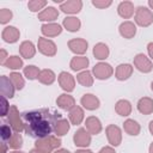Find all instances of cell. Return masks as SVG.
I'll return each mask as SVG.
<instances>
[{
  "mask_svg": "<svg viewBox=\"0 0 153 153\" xmlns=\"http://www.w3.org/2000/svg\"><path fill=\"white\" fill-rule=\"evenodd\" d=\"M24 131L27 136L33 139H43L51 135L55 130L56 123L61 120V115L56 111H50L47 108H41L26 111L23 115Z\"/></svg>",
  "mask_w": 153,
  "mask_h": 153,
  "instance_id": "cell-1",
  "label": "cell"
},
{
  "mask_svg": "<svg viewBox=\"0 0 153 153\" xmlns=\"http://www.w3.org/2000/svg\"><path fill=\"white\" fill-rule=\"evenodd\" d=\"M61 139L56 135H49L43 139H37L35 142V148L43 151L44 153H53L54 151L59 149L61 146Z\"/></svg>",
  "mask_w": 153,
  "mask_h": 153,
  "instance_id": "cell-2",
  "label": "cell"
},
{
  "mask_svg": "<svg viewBox=\"0 0 153 153\" xmlns=\"http://www.w3.org/2000/svg\"><path fill=\"white\" fill-rule=\"evenodd\" d=\"M135 24L141 27H147L153 23V12L146 6H139L134 14Z\"/></svg>",
  "mask_w": 153,
  "mask_h": 153,
  "instance_id": "cell-3",
  "label": "cell"
},
{
  "mask_svg": "<svg viewBox=\"0 0 153 153\" xmlns=\"http://www.w3.org/2000/svg\"><path fill=\"white\" fill-rule=\"evenodd\" d=\"M7 122L11 126V128L13 129L14 133H22L25 129L23 116H20L19 110L17 109L16 105H11L10 111L7 114Z\"/></svg>",
  "mask_w": 153,
  "mask_h": 153,
  "instance_id": "cell-4",
  "label": "cell"
},
{
  "mask_svg": "<svg viewBox=\"0 0 153 153\" xmlns=\"http://www.w3.org/2000/svg\"><path fill=\"white\" fill-rule=\"evenodd\" d=\"M37 48H38V51L41 54H43L44 56H48V57H53L57 53L56 44L51 39L45 38V37H39L38 38Z\"/></svg>",
  "mask_w": 153,
  "mask_h": 153,
  "instance_id": "cell-5",
  "label": "cell"
},
{
  "mask_svg": "<svg viewBox=\"0 0 153 153\" xmlns=\"http://www.w3.org/2000/svg\"><path fill=\"white\" fill-rule=\"evenodd\" d=\"M92 74L98 80H106L114 74V68L106 62H98L92 68Z\"/></svg>",
  "mask_w": 153,
  "mask_h": 153,
  "instance_id": "cell-6",
  "label": "cell"
},
{
  "mask_svg": "<svg viewBox=\"0 0 153 153\" xmlns=\"http://www.w3.org/2000/svg\"><path fill=\"white\" fill-rule=\"evenodd\" d=\"M105 134H106V139H108V142L114 146V147H117L121 145L122 142V130L116 124H109L106 128H105Z\"/></svg>",
  "mask_w": 153,
  "mask_h": 153,
  "instance_id": "cell-7",
  "label": "cell"
},
{
  "mask_svg": "<svg viewBox=\"0 0 153 153\" xmlns=\"http://www.w3.org/2000/svg\"><path fill=\"white\" fill-rule=\"evenodd\" d=\"M134 67L141 73H149L153 69V63L149 57L142 53H139L134 56Z\"/></svg>",
  "mask_w": 153,
  "mask_h": 153,
  "instance_id": "cell-8",
  "label": "cell"
},
{
  "mask_svg": "<svg viewBox=\"0 0 153 153\" xmlns=\"http://www.w3.org/2000/svg\"><path fill=\"white\" fill-rule=\"evenodd\" d=\"M73 141L76 147L86 148L91 145L92 137H91V134L86 130V128H79L73 135Z\"/></svg>",
  "mask_w": 153,
  "mask_h": 153,
  "instance_id": "cell-9",
  "label": "cell"
},
{
  "mask_svg": "<svg viewBox=\"0 0 153 153\" xmlns=\"http://www.w3.org/2000/svg\"><path fill=\"white\" fill-rule=\"evenodd\" d=\"M68 48L72 53H74L75 55H84L86 51H87V48H88V43L86 39L84 38H72L68 41Z\"/></svg>",
  "mask_w": 153,
  "mask_h": 153,
  "instance_id": "cell-10",
  "label": "cell"
},
{
  "mask_svg": "<svg viewBox=\"0 0 153 153\" xmlns=\"http://www.w3.org/2000/svg\"><path fill=\"white\" fill-rule=\"evenodd\" d=\"M57 81L61 88L66 92H72L75 88V79L71 73L61 72L57 76Z\"/></svg>",
  "mask_w": 153,
  "mask_h": 153,
  "instance_id": "cell-11",
  "label": "cell"
},
{
  "mask_svg": "<svg viewBox=\"0 0 153 153\" xmlns=\"http://www.w3.org/2000/svg\"><path fill=\"white\" fill-rule=\"evenodd\" d=\"M82 8V1L81 0H67L63 1L59 10H61L66 14H76Z\"/></svg>",
  "mask_w": 153,
  "mask_h": 153,
  "instance_id": "cell-12",
  "label": "cell"
},
{
  "mask_svg": "<svg viewBox=\"0 0 153 153\" xmlns=\"http://www.w3.org/2000/svg\"><path fill=\"white\" fill-rule=\"evenodd\" d=\"M80 104L82 105L84 109L90 110V111H93V110H97L100 106V100L98 99L97 96H94L92 93H86V94H84L81 97Z\"/></svg>",
  "mask_w": 153,
  "mask_h": 153,
  "instance_id": "cell-13",
  "label": "cell"
},
{
  "mask_svg": "<svg viewBox=\"0 0 153 153\" xmlns=\"http://www.w3.org/2000/svg\"><path fill=\"white\" fill-rule=\"evenodd\" d=\"M134 67L130 63H120L115 69V78L120 81L128 80L133 74Z\"/></svg>",
  "mask_w": 153,
  "mask_h": 153,
  "instance_id": "cell-14",
  "label": "cell"
},
{
  "mask_svg": "<svg viewBox=\"0 0 153 153\" xmlns=\"http://www.w3.org/2000/svg\"><path fill=\"white\" fill-rule=\"evenodd\" d=\"M118 32H120V35L123 38L131 39L136 35V25L133 22H130V20H126V22H123V23L120 24Z\"/></svg>",
  "mask_w": 153,
  "mask_h": 153,
  "instance_id": "cell-15",
  "label": "cell"
},
{
  "mask_svg": "<svg viewBox=\"0 0 153 153\" xmlns=\"http://www.w3.org/2000/svg\"><path fill=\"white\" fill-rule=\"evenodd\" d=\"M19 37H20V32L16 26H11V25L6 26V27H4L2 32H1L2 41L6 43H10V44L16 43L19 39Z\"/></svg>",
  "mask_w": 153,
  "mask_h": 153,
  "instance_id": "cell-16",
  "label": "cell"
},
{
  "mask_svg": "<svg viewBox=\"0 0 153 153\" xmlns=\"http://www.w3.org/2000/svg\"><path fill=\"white\" fill-rule=\"evenodd\" d=\"M59 14H60V12H59L57 8H55V7H53V6H48V7H45L43 11H41V12L38 13L37 18H38V20H41V22L54 23V20L57 19Z\"/></svg>",
  "mask_w": 153,
  "mask_h": 153,
  "instance_id": "cell-17",
  "label": "cell"
},
{
  "mask_svg": "<svg viewBox=\"0 0 153 153\" xmlns=\"http://www.w3.org/2000/svg\"><path fill=\"white\" fill-rule=\"evenodd\" d=\"M85 127H86V130L91 135H98L103 129L100 120L96 116H88L85 121Z\"/></svg>",
  "mask_w": 153,
  "mask_h": 153,
  "instance_id": "cell-18",
  "label": "cell"
},
{
  "mask_svg": "<svg viewBox=\"0 0 153 153\" xmlns=\"http://www.w3.org/2000/svg\"><path fill=\"white\" fill-rule=\"evenodd\" d=\"M41 32L44 37H56L62 32V26L57 23H45L41 26Z\"/></svg>",
  "mask_w": 153,
  "mask_h": 153,
  "instance_id": "cell-19",
  "label": "cell"
},
{
  "mask_svg": "<svg viewBox=\"0 0 153 153\" xmlns=\"http://www.w3.org/2000/svg\"><path fill=\"white\" fill-rule=\"evenodd\" d=\"M56 104L60 109L69 111L75 106V99L73 96H71L68 93H62L56 98Z\"/></svg>",
  "mask_w": 153,
  "mask_h": 153,
  "instance_id": "cell-20",
  "label": "cell"
},
{
  "mask_svg": "<svg viewBox=\"0 0 153 153\" xmlns=\"http://www.w3.org/2000/svg\"><path fill=\"white\" fill-rule=\"evenodd\" d=\"M134 4L131 1H122L117 6V13L123 19H129L134 14Z\"/></svg>",
  "mask_w": 153,
  "mask_h": 153,
  "instance_id": "cell-21",
  "label": "cell"
},
{
  "mask_svg": "<svg viewBox=\"0 0 153 153\" xmlns=\"http://www.w3.org/2000/svg\"><path fill=\"white\" fill-rule=\"evenodd\" d=\"M19 54L24 59H32L36 54V47L31 41H24L19 45Z\"/></svg>",
  "mask_w": 153,
  "mask_h": 153,
  "instance_id": "cell-22",
  "label": "cell"
},
{
  "mask_svg": "<svg viewBox=\"0 0 153 153\" xmlns=\"http://www.w3.org/2000/svg\"><path fill=\"white\" fill-rule=\"evenodd\" d=\"M0 81H1V94L6 98H13L16 87L12 84L11 79L6 75H1Z\"/></svg>",
  "mask_w": 153,
  "mask_h": 153,
  "instance_id": "cell-23",
  "label": "cell"
},
{
  "mask_svg": "<svg viewBox=\"0 0 153 153\" xmlns=\"http://www.w3.org/2000/svg\"><path fill=\"white\" fill-rule=\"evenodd\" d=\"M84 117H85V112H84V109L79 105H75L72 110H69V114H68V118H69V122L74 126H79L81 124V122L84 121Z\"/></svg>",
  "mask_w": 153,
  "mask_h": 153,
  "instance_id": "cell-24",
  "label": "cell"
},
{
  "mask_svg": "<svg viewBox=\"0 0 153 153\" xmlns=\"http://www.w3.org/2000/svg\"><path fill=\"white\" fill-rule=\"evenodd\" d=\"M136 108L142 115H151L153 112V99L149 97H142L139 99Z\"/></svg>",
  "mask_w": 153,
  "mask_h": 153,
  "instance_id": "cell-25",
  "label": "cell"
},
{
  "mask_svg": "<svg viewBox=\"0 0 153 153\" xmlns=\"http://www.w3.org/2000/svg\"><path fill=\"white\" fill-rule=\"evenodd\" d=\"M62 26L69 32H76L81 27V22L78 17H66L62 20Z\"/></svg>",
  "mask_w": 153,
  "mask_h": 153,
  "instance_id": "cell-26",
  "label": "cell"
},
{
  "mask_svg": "<svg viewBox=\"0 0 153 153\" xmlns=\"http://www.w3.org/2000/svg\"><path fill=\"white\" fill-rule=\"evenodd\" d=\"M92 53H93V56H94L97 60L103 61V60H105V59H108V57H109L110 50H109V47H108L105 43L99 42V43L94 44Z\"/></svg>",
  "mask_w": 153,
  "mask_h": 153,
  "instance_id": "cell-27",
  "label": "cell"
},
{
  "mask_svg": "<svg viewBox=\"0 0 153 153\" xmlns=\"http://www.w3.org/2000/svg\"><path fill=\"white\" fill-rule=\"evenodd\" d=\"M88 63H90V60L86 56H74V57H72V60L69 62V67L72 71L79 72V71L87 68Z\"/></svg>",
  "mask_w": 153,
  "mask_h": 153,
  "instance_id": "cell-28",
  "label": "cell"
},
{
  "mask_svg": "<svg viewBox=\"0 0 153 153\" xmlns=\"http://www.w3.org/2000/svg\"><path fill=\"white\" fill-rule=\"evenodd\" d=\"M131 104L129 100L127 99H120L116 102L115 104V111L120 115V116H123V117H127L131 114Z\"/></svg>",
  "mask_w": 153,
  "mask_h": 153,
  "instance_id": "cell-29",
  "label": "cell"
},
{
  "mask_svg": "<svg viewBox=\"0 0 153 153\" xmlns=\"http://www.w3.org/2000/svg\"><path fill=\"white\" fill-rule=\"evenodd\" d=\"M123 130L130 136H137L140 134V131H141V127L135 120L128 118L123 123Z\"/></svg>",
  "mask_w": 153,
  "mask_h": 153,
  "instance_id": "cell-30",
  "label": "cell"
},
{
  "mask_svg": "<svg viewBox=\"0 0 153 153\" xmlns=\"http://www.w3.org/2000/svg\"><path fill=\"white\" fill-rule=\"evenodd\" d=\"M76 81L81 86H84V87H91L93 85V75H92V72H90L87 69L81 71L76 75Z\"/></svg>",
  "mask_w": 153,
  "mask_h": 153,
  "instance_id": "cell-31",
  "label": "cell"
},
{
  "mask_svg": "<svg viewBox=\"0 0 153 153\" xmlns=\"http://www.w3.org/2000/svg\"><path fill=\"white\" fill-rule=\"evenodd\" d=\"M56 79V75L55 73L51 71V69H42L39 72V75H38V81L43 85H51Z\"/></svg>",
  "mask_w": 153,
  "mask_h": 153,
  "instance_id": "cell-32",
  "label": "cell"
},
{
  "mask_svg": "<svg viewBox=\"0 0 153 153\" xmlns=\"http://www.w3.org/2000/svg\"><path fill=\"white\" fill-rule=\"evenodd\" d=\"M23 59L19 57L18 55H12V56H8V59L6 60L5 62V67L8 68V69H13V71H17V69H20L23 67Z\"/></svg>",
  "mask_w": 153,
  "mask_h": 153,
  "instance_id": "cell-33",
  "label": "cell"
},
{
  "mask_svg": "<svg viewBox=\"0 0 153 153\" xmlns=\"http://www.w3.org/2000/svg\"><path fill=\"white\" fill-rule=\"evenodd\" d=\"M69 128H71L69 122H68L66 118H61V120L56 123L54 133H55L56 136H63V135H66V134L69 131Z\"/></svg>",
  "mask_w": 153,
  "mask_h": 153,
  "instance_id": "cell-34",
  "label": "cell"
},
{
  "mask_svg": "<svg viewBox=\"0 0 153 153\" xmlns=\"http://www.w3.org/2000/svg\"><path fill=\"white\" fill-rule=\"evenodd\" d=\"M39 72H41V69H39L37 66H35V65H29V66L24 67V69H23L24 76H25L26 79H29V80L38 79Z\"/></svg>",
  "mask_w": 153,
  "mask_h": 153,
  "instance_id": "cell-35",
  "label": "cell"
},
{
  "mask_svg": "<svg viewBox=\"0 0 153 153\" xmlns=\"http://www.w3.org/2000/svg\"><path fill=\"white\" fill-rule=\"evenodd\" d=\"M10 79H11L12 84L14 85L16 90L20 91V90L24 88V86H25V80H24L23 75H22L19 72H12V73H10Z\"/></svg>",
  "mask_w": 153,
  "mask_h": 153,
  "instance_id": "cell-36",
  "label": "cell"
},
{
  "mask_svg": "<svg viewBox=\"0 0 153 153\" xmlns=\"http://www.w3.org/2000/svg\"><path fill=\"white\" fill-rule=\"evenodd\" d=\"M47 5H48L47 0H30L27 2V8L31 12H38L41 10L43 11Z\"/></svg>",
  "mask_w": 153,
  "mask_h": 153,
  "instance_id": "cell-37",
  "label": "cell"
},
{
  "mask_svg": "<svg viewBox=\"0 0 153 153\" xmlns=\"http://www.w3.org/2000/svg\"><path fill=\"white\" fill-rule=\"evenodd\" d=\"M7 145L12 149H19L23 146V137H22L20 133H14L11 136V139L7 141Z\"/></svg>",
  "mask_w": 153,
  "mask_h": 153,
  "instance_id": "cell-38",
  "label": "cell"
},
{
  "mask_svg": "<svg viewBox=\"0 0 153 153\" xmlns=\"http://www.w3.org/2000/svg\"><path fill=\"white\" fill-rule=\"evenodd\" d=\"M13 17V13L8 8H1L0 10V24H7Z\"/></svg>",
  "mask_w": 153,
  "mask_h": 153,
  "instance_id": "cell-39",
  "label": "cell"
},
{
  "mask_svg": "<svg viewBox=\"0 0 153 153\" xmlns=\"http://www.w3.org/2000/svg\"><path fill=\"white\" fill-rule=\"evenodd\" d=\"M12 128H11V126L10 124H2L1 126V139H2V141H8L10 139H11V136L13 135L12 134Z\"/></svg>",
  "mask_w": 153,
  "mask_h": 153,
  "instance_id": "cell-40",
  "label": "cell"
},
{
  "mask_svg": "<svg viewBox=\"0 0 153 153\" xmlns=\"http://www.w3.org/2000/svg\"><path fill=\"white\" fill-rule=\"evenodd\" d=\"M92 5L94 7H97V8L103 10V8H106V7L111 6L112 1L111 0H92Z\"/></svg>",
  "mask_w": 153,
  "mask_h": 153,
  "instance_id": "cell-41",
  "label": "cell"
},
{
  "mask_svg": "<svg viewBox=\"0 0 153 153\" xmlns=\"http://www.w3.org/2000/svg\"><path fill=\"white\" fill-rule=\"evenodd\" d=\"M10 108H11V106H10V104H8L7 98L2 96V109H1V116H2V117H4V116H6V115L8 114Z\"/></svg>",
  "mask_w": 153,
  "mask_h": 153,
  "instance_id": "cell-42",
  "label": "cell"
},
{
  "mask_svg": "<svg viewBox=\"0 0 153 153\" xmlns=\"http://www.w3.org/2000/svg\"><path fill=\"white\" fill-rule=\"evenodd\" d=\"M7 59H8V56H7V51H6L5 49H0V65L4 66Z\"/></svg>",
  "mask_w": 153,
  "mask_h": 153,
  "instance_id": "cell-43",
  "label": "cell"
},
{
  "mask_svg": "<svg viewBox=\"0 0 153 153\" xmlns=\"http://www.w3.org/2000/svg\"><path fill=\"white\" fill-rule=\"evenodd\" d=\"M98 153H116V151H115L111 146H104V147H102V148L99 149Z\"/></svg>",
  "mask_w": 153,
  "mask_h": 153,
  "instance_id": "cell-44",
  "label": "cell"
},
{
  "mask_svg": "<svg viewBox=\"0 0 153 153\" xmlns=\"http://www.w3.org/2000/svg\"><path fill=\"white\" fill-rule=\"evenodd\" d=\"M147 53H148L149 59L153 60V42H149V43L147 44Z\"/></svg>",
  "mask_w": 153,
  "mask_h": 153,
  "instance_id": "cell-45",
  "label": "cell"
},
{
  "mask_svg": "<svg viewBox=\"0 0 153 153\" xmlns=\"http://www.w3.org/2000/svg\"><path fill=\"white\" fill-rule=\"evenodd\" d=\"M7 147H8V145L5 141H2V143H1V153H7Z\"/></svg>",
  "mask_w": 153,
  "mask_h": 153,
  "instance_id": "cell-46",
  "label": "cell"
},
{
  "mask_svg": "<svg viewBox=\"0 0 153 153\" xmlns=\"http://www.w3.org/2000/svg\"><path fill=\"white\" fill-rule=\"evenodd\" d=\"M74 153H93L91 149H86V148H81V149H76Z\"/></svg>",
  "mask_w": 153,
  "mask_h": 153,
  "instance_id": "cell-47",
  "label": "cell"
},
{
  "mask_svg": "<svg viewBox=\"0 0 153 153\" xmlns=\"http://www.w3.org/2000/svg\"><path fill=\"white\" fill-rule=\"evenodd\" d=\"M53 153H71V152L68 149H66V148H59V149L54 151Z\"/></svg>",
  "mask_w": 153,
  "mask_h": 153,
  "instance_id": "cell-48",
  "label": "cell"
},
{
  "mask_svg": "<svg viewBox=\"0 0 153 153\" xmlns=\"http://www.w3.org/2000/svg\"><path fill=\"white\" fill-rule=\"evenodd\" d=\"M148 130H149V133H151V135L153 136V120L149 122V124H148Z\"/></svg>",
  "mask_w": 153,
  "mask_h": 153,
  "instance_id": "cell-49",
  "label": "cell"
},
{
  "mask_svg": "<svg viewBox=\"0 0 153 153\" xmlns=\"http://www.w3.org/2000/svg\"><path fill=\"white\" fill-rule=\"evenodd\" d=\"M29 153H44L43 151H41V149H38V148H32Z\"/></svg>",
  "mask_w": 153,
  "mask_h": 153,
  "instance_id": "cell-50",
  "label": "cell"
},
{
  "mask_svg": "<svg viewBox=\"0 0 153 153\" xmlns=\"http://www.w3.org/2000/svg\"><path fill=\"white\" fill-rule=\"evenodd\" d=\"M148 6H149V10H153V0H148Z\"/></svg>",
  "mask_w": 153,
  "mask_h": 153,
  "instance_id": "cell-51",
  "label": "cell"
},
{
  "mask_svg": "<svg viewBox=\"0 0 153 153\" xmlns=\"http://www.w3.org/2000/svg\"><path fill=\"white\" fill-rule=\"evenodd\" d=\"M148 152H149V153H153V142H151V145H149V147H148Z\"/></svg>",
  "mask_w": 153,
  "mask_h": 153,
  "instance_id": "cell-52",
  "label": "cell"
},
{
  "mask_svg": "<svg viewBox=\"0 0 153 153\" xmlns=\"http://www.w3.org/2000/svg\"><path fill=\"white\" fill-rule=\"evenodd\" d=\"M11 153H25V152H23V151H19V149H14V151H12Z\"/></svg>",
  "mask_w": 153,
  "mask_h": 153,
  "instance_id": "cell-53",
  "label": "cell"
},
{
  "mask_svg": "<svg viewBox=\"0 0 153 153\" xmlns=\"http://www.w3.org/2000/svg\"><path fill=\"white\" fill-rule=\"evenodd\" d=\"M151 90H152V91H153V81H152V82H151Z\"/></svg>",
  "mask_w": 153,
  "mask_h": 153,
  "instance_id": "cell-54",
  "label": "cell"
}]
</instances>
